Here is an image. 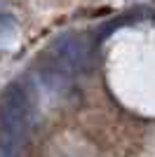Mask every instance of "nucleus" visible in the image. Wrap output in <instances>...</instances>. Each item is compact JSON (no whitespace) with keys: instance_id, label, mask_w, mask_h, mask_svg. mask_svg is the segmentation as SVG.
<instances>
[{"instance_id":"f03ea898","label":"nucleus","mask_w":155,"mask_h":157,"mask_svg":"<svg viewBox=\"0 0 155 157\" xmlns=\"http://www.w3.org/2000/svg\"><path fill=\"white\" fill-rule=\"evenodd\" d=\"M47 56H50V66L54 75H61V78L75 75V73L87 68L89 45L75 33H64V35L54 38Z\"/></svg>"},{"instance_id":"7ed1b4c3","label":"nucleus","mask_w":155,"mask_h":157,"mask_svg":"<svg viewBox=\"0 0 155 157\" xmlns=\"http://www.w3.org/2000/svg\"><path fill=\"white\" fill-rule=\"evenodd\" d=\"M14 31H17L14 19L7 17V14H2V17H0V42H7V40L14 35Z\"/></svg>"},{"instance_id":"f257e3e1","label":"nucleus","mask_w":155,"mask_h":157,"mask_svg":"<svg viewBox=\"0 0 155 157\" xmlns=\"http://www.w3.org/2000/svg\"><path fill=\"white\" fill-rule=\"evenodd\" d=\"M28 94L21 85H10L0 94V143L7 157H19L28 134Z\"/></svg>"}]
</instances>
